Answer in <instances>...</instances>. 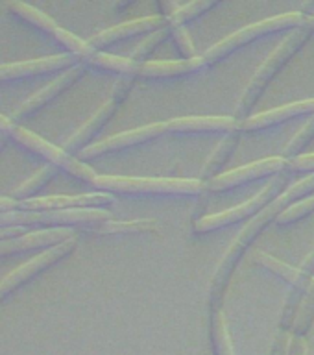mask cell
<instances>
[{
  "instance_id": "6",
  "label": "cell",
  "mask_w": 314,
  "mask_h": 355,
  "mask_svg": "<svg viewBox=\"0 0 314 355\" xmlns=\"http://www.w3.org/2000/svg\"><path fill=\"white\" fill-rule=\"evenodd\" d=\"M288 189V176L281 174V176L274 178L268 185H266L259 194H255L254 198L244 202V204L227 209L224 213H216V215H209L200 218L194 222V232L196 233H211L216 230H222L226 226H233L237 222H244L248 218H255L261 211L268 207L276 198H279L285 191Z\"/></svg>"
},
{
  "instance_id": "35",
  "label": "cell",
  "mask_w": 314,
  "mask_h": 355,
  "mask_svg": "<svg viewBox=\"0 0 314 355\" xmlns=\"http://www.w3.org/2000/svg\"><path fill=\"white\" fill-rule=\"evenodd\" d=\"M177 8H180V6L174 4V2H163V0H159V2H157L159 17H163V19H166V21H168V19H172V15L176 13Z\"/></svg>"
},
{
  "instance_id": "21",
  "label": "cell",
  "mask_w": 314,
  "mask_h": 355,
  "mask_svg": "<svg viewBox=\"0 0 314 355\" xmlns=\"http://www.w3.org/2000/svg\"><path fill=\"white\" fill-rule=\"evenodd\" d=\"M87 232L98 235H133V233L157 232V222L143 218V220H105L94 226L85 227Z\"/></svg>"
},
{
  "instance_id": "20",
  "label": "cell",
  "mask_w": 314,
  "mask_h": 355,
  "mask_svg": "<svg viewBox=\"0 0 314 355\" xmlns=\"http://www.w3.org/2000/svg\"><path fill=\"white\" fill-rule=\"evenodd\" d=\"M255 261H257V265L272 272L274 276L281 277L283 282H287L290 288H305V291H309L313 276L305 274L304 270L294 268V266L287 265V263H283V261L276 259V257H272V255L265 254V252H259V254L255 255Z\"/></svg>"
},
{
  "instance_id": "17",
  "label": "cell",
  "mask_w": 314,
  "mask_h": 355,
  "mask_svg": "<svg viewBox=\"0 0 314 355\" xmlns=\"http://www.w3.org/2000/svg\"><path fill=\"white\" fill-rule=\"evenodd\" d=\"M76 237V232L71 227H50V230H39V232H30L26 235L17 239H8L0 241V257L10 254H17L22 250L41 248V246H55Z\"/></svg>"
},
{
  "instance_id": "18",
  "label": "cell",
  "mask_w": 314,
  "mask_h": 355,
  "mask_svg": "<svg viewBox=\"0 0 314 355\" xmlns=\"http://www.w3.org/2000/svg\"><path fill=\"white\" fill-rule=\"evenodd\" d=\"M238 128L235 116H180L166 122V132L171 133H200V132H233Z\"/></svg>"
},
{
  "instance_id": "8",
  "label": "cell",
  "mask_w": 314,
  "mask_h": 355,
  "mask_svg": "<svg viewBox=\"0 0 314 355\" xmlns=\"http://www.w3.org/2000/svg\"><path fill=\"white\" fill-rule=\"evenodd\" d=\"M133 83H135L133 82V78H121V80L115 83V87H113V93H111L110 98L105 100L104 104H102V107H100V110L96 111L82 128H78L76 132L67 139L61 148L65 150L67 154H76V152L80 154V152L85 148V144H87L89 141H91L107 122H110L113 113H115V111L119 110V105L126 100L128 94L132 93Z\"/></svg>"
},
{
  "instance_id": "3",
  "label": "cell",
  "mask_w": 314,
  "mask_h": 355,
  "mask_svg": "<svg viewBox=\"0 0 314 355\" xmlns=\"http://www.w3.org/2000/svg\"><path fill=\"white\" fill-rule=\"evenodd\" d=\"M85 63L105 71H115L121 74H126V78H176V76H187L194 72L202 71L205 67L202 55L196 60H182V61H146V63H137L132 61L130 58H121V55L104 54V52H94L89 55Z\"/></svg>"
},
{
  "instance_id": "30",
  "label": "cell",
  "mask_w": 314,
  "mask_h": 355,
  "mask_svg": "<svg viewBox=\"0 0 314 355\" xmlns=\"http://www.w3.org/2000/svg\"><path fill=\"white\" fill-rule=\"evenodd\" d=\"M168 32H171V37L174 41V44H176V49L183 55V60H196V58H200V55H196L194 44L191 41V37H189V33L185 32V28L180 26V24L168 22Z\"/></svg>"
},
{
  "instance_id": "10",
  "label": "cell",
  "mask_w": 314,
  "mask_h": 355,
  "mask_svg": "<svg viewBox=\"0 0 314 355\" xmlns=\"http://www.w3.org/2000/svg\"><path fill=\"white\" fill-rule=\"evenodd\" d=\"M285 168H288V161L285 157H266V159L255 161L252 165L241 166L237 171L226 172V174L211 180L205 185V189L211 193H227L232 189L244 187V185H248L255 180H261V178L279 174Z\"/></svg>"
},
{
  "instance_id": "12",
  "label": "cell",
  "mask_w": 314,
  "mask_h": 355,
  "mask_svg": "<svg viewBox=\"0 0 314 355\" xmlns=\"http://www.w3.org/2000/svg\"><path fill=\"white\" fill-rule=\"evenodd\" d=\"M113 204V196L107 193H89L78 196H41L19 202L22 211H67V209H100Z\"/></svg>"
},
{
  "instance_id": "41",
  "label": "cell",
  "mask_w": 314,
  "mask_h": 355,
  "mask_svg": "<svg viewBox=\"0 0 314 355\" xmlns=\"http://www.w3.org/2000/svg\"><path fill=\"white\" fill-rule=\"evenodd\" d=\"M311 22V21H309ZM311 30H313V32H314V22H311Z\"/></svg>"
},
{
  "instance_id": "32",
  "label": "cell",
  "mask_w": 314,
  "mask_h": 355,
  "mask_svg": "<svg viewBox=\"0 0 314 355\" xmlns=\"http://www.w3.org/2000/svg\"><path fill=\"white\" fill-rule=\"evenodd\" d=\"M288 168L294 172H314V154H304L288 161Z\"/></svg>"
},
{
  "instance_id": "22",
  "label": "cell",
  "mask_w": 314,
  "mask_h": 355,
  "mask_svg": "<svg viewBox=\"0 0 314 355\" xmlns=\"http://www.w3.org/2000/svg\"><path fill=\"white\" fill-rule=\"evenodd\" d=\"M58 174V166L54 165H44L43 168H39L32 178H28L26 182H22L19 187L11 193V198L17 200V202H22V200H30L35 193H39L44 185H49L54 176Z\"/></svg>"
},
{
  "instance_id": "5",
  "label": "cell",
  "mask_w": 314,
  "mask_h": 355,
  "mask_svg": "<svg viewBox=\"0 0 314 355\" xmlns=\"http://www.w3.org/2000/svg\"><path fill=\"white\" fill-rule=\"evenodd\" d=\"M111 220L105 209H67V211H4L0 213V227L26 226H94L100 222Z\"/></svg>"
},
{
  "instance_id": "42",
  "label": "cell",
  "mask_w": 314,
  "mask_h": 355,
  "mask_svg": "<svg viewBox=\"0 0 314 355\" xmlns=\"http://www.w3.org/2000/svg\"><path fill=\"white\" fill-rule=\"evenodd\" d=\"M309 21H311V22H314V15H313V17H311V19H309Z\"/></svg>"
},
{
  "instance_id": "1",
  "label": "cell",
  "mask_w": 314,
  "mask_h": 355,
  "mask_svg": "<svg viewBox=\"0 0 314 355\" xmlns=\"http://www.w3.org/2000/svg\"><path fill=\"white\" fill-rule=\"evenodd\" d=\"M311 33H313V30H311V22H307V24L302 28H296V30H294V32L290 33V35H288V37L285 39L270 55H268V58H266V61L261 65L259 71L255 72L254 78H252V82L248 83V87H246L244 94L241 96V100H238L237 110H235V119H237L238 122L250 119V113L254 111V107L261 100L263 93H265V89L268 87V83L276 78V74L281 71L283 67L287 65L288 60L304 46Z\"/></svg>"
},
{
  "instance_id": "14",
  "label": "cell",
  "mask_w": 314,
  "mask_h": 355,
  "mask_svg": "<svg viewBox=\"0 0 314 355\" xmlns=\"http://www.w3.org/2000/svg\"><path fill=\"white\" fill-rule=\"evenodd\" d=\"M83 74H85V65L78 63V65L71 67L69 71H65L61 76L55 78L54 82L46 83L43 89H39L37 93L32 94L30 98L24 100V102H22V104L13 111L11 119L17 121V119H24V116L35 113L39 107H43L44 104H49L50 100L55 98V96H60L63 91H67V89L71 87L72 83H76Z\"/></svg>"
},
{
  "instance_id": "23",
  "label": "cell",
  "mask_w": 314,
  "mask_h": 355,
  "mask_svg": "<svg viewBox=\"0 0 314 355\" xmlns=\"http://www.w3.org/2000/svg\"><path fill=\"white\" fill-rule=\"evenodd\" d=\"M8 10H11L15 15L22 17V19H26V21H30L33 24V26L41 28V30H44V32H49L54 35L55 30H58V24H55L54 19H50L46 13H43V11H39L37 8H33V6L30 4H24V2H10L8 4Z\"/></svg>"
},
{
  "instance_id": "38",
  "label": "cell",
  "mask_w": 314,
  "mask_h": 355,
  "mask_svg": "<svg viewBox=\"0 0 314 355\" xmlns=\"http://www.w3.org/2000/svg\"><path fill=\"white\" fill-rule=\"evenodd\" d=\"M15 130V124H13V119H10V116H4L0 115V132L2 133H10Z\"/></svg>"
},
{
  "instance_id": "9",
  "label": "cell",
  "mask_w": 314,
  "mask_h": 355,
  "mask_svg": "<svg viewBox=\"0 0 314 355\" xmlns=\"http://www.w3.org/2000/svg\"><path fill=\"white\" fill-rule=\"evenodd\" d=\"M76 244L78 241L76 237H74L65 241V243L50 246V248H46L39 255H35V257H32L30 261H26L24 265H21L19 268L10 272V274L0 282V300L4 298V296H8L10 293H13L17 287H21L22 283L30 282L33 276H37L39 272L46 270L49 266H52L60 259L67 257L72 250L76 248Z\"/></svg>"
},
{
  "instance_id": "7",
  "label": "cell",
  "mask_w": 314,
  "mask_h": 355,
  "mask_svg": "<svg viewBox=\"0 0 314 355\" xmlns=\"http://www.w3.org/2000/svg\"><path fill=\"white\" fill-rule=\"evenodd\" d=\"M11 137L15 139V141H19L21 144H24L26 148H30L32 152H35V154L43 155L44 159L50 161V165L58 166V168H63V171H67L69 174L78 178V180H83V182H87L93 185V182L96 180V176H98L91 166H87L85 163L76 159V157H72L71 154H67L61 146H54V144L49 143V141H44L43 137H39L37 133L30 132L26 128L15 126V130L11 132Z\"/></svg>"
},
{
  "instance_id": "4",
  "label": "cell",
  "mask_w": 314,
  "mask_h": 355,
  "mask_svg": "<svg viewBox=\"0 0 314 355\" xmlns=\"http://www.w3.org/2000/svg\"><path fill=\"white\" fill-rule=\"evenodd\" d=\"M307 22H309V19H305L302 15V11H290V13L272 17V19H266V21L255 22V24H250V26L232 33L229 37L222 39L220 43H216L215 46H211L202 55V60H204L205 67L215 65V63L226 60L227 55H232L233 52H237L238 49H243L246 44L255 43V41H259L266 35H272V33L281 32V30H293V28L296 30V28L305 26Z\"/></svg>"
},
{
  "instance_id": "19",
  "label": "cell",
  "mask_w": 314,
  "mask_h": 355,
  "mask_svg": "<svg viewBox=\"0 0 314 355\" xmlns=\"http://www.w3.org/2000/svg\"><path fill=\"white\" fill-rule=\"evenodd\" d=\"M241 133H243L241 126H238L237 130H233V132L227 133L226 137L222 139V143L216 146L215 152L211 154L209 159L205 161L204 168H202L198 178L204 185H207L211 180L218 178V174L224 171V166L229 163L232 155L235 154V150L238 148V143H241Z\"/></svg>"
},
{
  "instance_id": "37",
  "label": "cell",
  "mask_w": 314,
  "mask_h": 355,
  "mask_svg": "<svg viewBox=\"0 0 314 355\" xmlns=\"http://www.w3.org/2000/svg\"><path fill=\"white\" fill-rule=\"evenodd\" d=\"M298 268L299 270H304L305 274H309V276H314V246H313V250L309 252V255L305 257L304 263H302Z\"/></svg>"
},
{
  "instance_id": "25",
  "label": "cell",
  "mask_w": 314,
  "mask_h": 355,
  "mask_svg": "<svg viewBox=\"0 0 314 355\" xmlns=\"http://www.w3.org/2000/svg\"><path fill=\"white\" fill-rule=\"evenodd\" d=\"M218 4H220L218 0H196V2H191L187 6H180L176 13L172 15V19H168V22L185 26L187 22L198 19L200 15H204L205 11H211Z\"/></svg>"
},
{
  "instance_id": "31",
  "label": "cell",
  "mask_w": 314,
  "mask_h": 355,
  "mask_svg": "<svg viewBox=\"0 0 314 355\" xmlns=\"http://www.w3.org/2000/svg\"><path fill=\"white\" fill-rule=\"evenodd\" d=\"M314 211V194L309 198L302 200L298 204H294L293 207H288L285 213L277 216V224L279 226H287V224H294V222H299L305 216H309Z\"/></svg>"
},
{
  "instance_id": "11",
  "label": "cell",
  "mask_w": 314,
  "mask_h": 355,
  "mask_svg": "<svg viewBox=\"0 0 314 355\" xmlns=\"http://www.w3.org/2000/svg\"><path fill=\"white\" fill-rule=\"evenodd\" d=\"M165 132L166 122H157V124H150V126L137 128V130H130V132L119 133L115 137H110L96 144H91L87 148H83L78 155H80V161H87L94 159V157H100V155L115 154V152L133 148V146H139V144L152 143L155 139H159Z\"/></svg>"
},
{
  "instance_id": "26",
  "label": "cell",
  "mask_w": 314,
  "mask_h": 355,
  "mask_svg": "<svg viewBox=\"0 0 314 355\" xmlns=\"http://www.w3.org/2000/svg\"><path fill=\"white\" fill-rule=\"evenodd\" d=\"M314 322V276H313V282L309 285V291L305 294V300H304V305H302V309L298 313V318L294 322V327H293V335L294 337H304L305 333L309 331L311 326H313Z\"/></svg>"
},
{
  "instance_id": "29",
  "label": "cell",
  "mask_w": 314,
  "mask_h": 355,
  "mask_svg": "<svg viewBox=\"0 0 314 355\" xmlns=\"http://www.w3.org/2000/svg\"><path fill=\"white\" fill-rule=\"evenodd\" d=\"M314 139V115L313 119H311L307 124H305L302 130H299L296 135L293 137V141L287 144V148H285V159H296V157H299L302 155V152H304L307 146H309V143H313Z\"/></svg>"
},
{
  "instance_id": "33",
  "label": "cell",
  "mask_w": 314,
  "mask_h": 355,
  "mask_svg": "<svg viewBox=\"0 0 314 355\" xmlns=\"http://www.w3.org/2000/svg\"><path fill=\"white\" fill-rule=\"evenodd\" d=\"M290 333L281 331L276 335L274 346H272V355H288V348H290Z\"/></svg>"
},
{
  "instance_id": "27",
  "label": "cell",
  "mask_w": 314,
  "mask_h": 355,
  "mask_svg": "<svg viewBox=\"0 0 314 355\" xmlns=\"http://www.w3.org/2000/svg\"><path fill=\"white\" fill-rule=\"evenodd\" d=\"M171 35V32H168V26L163 28V30H157V32H154L152 35H148V37L144 39L143 43L139 44L137 49L133 50L132 55H130V60L132 61H137V63H146V61L154 55V52L157 49H159V44L165 41L166 37Z\"/></svg>"
},
{
  "instance_id": "2",
  "label": "cell",
  "mask_w": 314,
  "mask_h": 355,
  "mask_svg": "<svg viewBox=\"0 0 314 355\" xmlns=\"http://www.w3.org/2000/svg\"><path fill=\"white\" fill-rule=\"evenodd\" d=\"M93 185L105 193H121L130 196H193L205 191V185L200 180L185 178L96 176Z\"/></svg>"
},
{
  "instance_id": "16",
  "label": "cell",
  "mask_w": 314,
  "mask_h": 355,
  "mask_svg": "<svg viewBox=\"0 0 314 355\" xmlns=\"http://www.w3.org/2000/svg\"><path fill=\"white\" fill-rule=\"evenodd\" d=\"M311 113L314 115V98L294 102V104H287L283 107H277V110L265 111V113H259V115L250 116L246 121L238 122V126H241L243 132H263V130H270V128H276L283 122L293 121V119H298V116L311 115Z\"/></svg>"
},
{
  "instance_id": "13",
  "label": "cell",
  "mask_w": 314,
  "mask_h": 355,
  "mask_svg": "<svg viewBox=\"0 0 314 355\" xmlns=\"http://www.w3.org/2000/svg\"><path fill=\"white\" fill-rule=\"evenodd\" d=\"M168 26V21L163 17H146V19H139V21H130L124 24H116L113 28H107L104 32L96 33L89 39L87 43L91 44V49L94 52H98L100 49L111 46V44L119 43V41H126V39L139 37V35H152L157 30Z\"/></svg>"
},
{
  "instance_id": "24",
  "label": "cell",
  "mask_w": 314,
  "mask_h": 355,
  "mask_svg": "<svg viewBox=\"0 0 314 355\" xmlns=\"http://www.w3.org/2000/svg\"><path fill=\"white\" fill-rule=\"evenodd\" d=\"M211 337H213L216 355H233L232 338H229L226 318H224L222 311H215L211 316Z\"/></svg>"
},
{
  "instance_id": "39",
  "label": "cell",
  "mask_w": 314,
  "mask_h": 355,
  "mask_svg": "<svg viewBox=\"0 0 314 355\" xmlns=\"http://www.w3.org/2000/svg\"><path fill=\"white\" fill-rule=\"evenodd\" d=\"M17 205H19V202L11 198V196H8V198H2V196H0V213H4V211H13Z\"/></svg>"
},
{
  "instance_id": "36",
  "label": "cell",
  "mask_w": 314,
  "mask_h": 355,
  "mask_svg": "<svg viewBox=\"0 0 314 355\" xmlns=\"http://www.w3.org/2000/svg\"><path fill=\"white\" fill-rule=\"evenodd\" d=\"M26 235L24 227H0V241H8V239H17Z\"/></svg>"
},
{
  "instance_id": "28",
  "label": "cell",
  "mask_w": 314,
  "mask_h": 355,
  "mask_svg": "<svg viewBox=\"0 0 314 355\" xmlns=\"http://www.w3.org/2000/svg\"><path fill=\"white\" fill-rule=\"evenodd\" d=\"M54 37L58 39L61 44H65L67 49H69V54H74L76 58H80V60L85 61L89 55L94 54V50L91 49V44H89L87 41L76 37L74 33H71L69 30H65V28H58L54 33Z\"/></svg>"
},
{
  "instance_id": "34",
  "label": "cell",
  "mask_w": 314,
  "mask_h": 355,
  "mask_svg": "<svg viewBox=\"0 0 314 355\" xmlns=\"http://www.w3.org/2000/svg\"><path fill=\"white\" fill-rule=\"evenodd\" d=\"M288 355H307V344H305L304 337L290 338V348H288Z\"/></svg>"
},
{
  "instance_id": "40",
  "label": "cell",
  "mask_w": 314,
  "mask_h": 355,
  "mask_svg": "<svg viewBox=\"0 0 314 355\" xmlns=\"http://www.w3.org/2000/svg\"><path fill=\"white\" fill-rule=\"evenodd\" d=\"M10 133H0V154H2V150L6 148V144H8V141H10Z\"/></svg>"
},
{
  "instance_id": "15",
  "label": "cell",
  "mask_w": 314,
  "mask_h": 355,
  "mask_svg": "<svg viewBox=\"0 0 314 355\" xmlns=\"http://www.w3.org/2000/svg\"><path fill=\"white\" fill-rule=\"evenodd\" d=\"M78 58L74 54H58L39 58V60H28L21 63H8L0 65V82L4 80H17V78L33 76V74H43L50 71H61V69H71L78 65Z\"/></svg>"
}]
</instances>
